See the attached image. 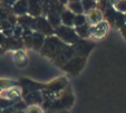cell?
Segmentation results:
<instances>
[{
    "label": "cell",
    "instance_id": "cell-1",
    "mask_svg": "<svg viewBox=\"0 0 126 113\" xmlns=\"http://www.w3.org/2000/svg\"><path fill=\"white\" fill-rule=\"evenodd\" d=\"M55 32L64 43L75 45L78 41V35L75 32V29H73L71 27H66L60 24L57 28H55Z\"/></svg>",
    "mask_w": 126,
    "mask_h": 113
},
{
    "label": "cell",
    "instance_id": "cell-2",
    "mask_svg": "<svg viewBox=\"0 0 126 113\" xmlns=\"http://www.w3.org/2000/svg\"><path fill=\"white\" fill-rule=\"evenodd\" d=\"M108 31H110V23L103 20V21L89 27V37L93 38L94 40H100L106 37Z\"/></svg>",
    "mask_w": 126,
    "mask_h": 113
},
{
    "label": "cell",
    "instance_id": "cell-3",
    "mask_svg": "<svg viewBox=\"0 0 126 113\" xmlns=\"http://www.w3.org/2000/svg\"><path fill=\"white\" fill-rule=\"evenodd\" d=\"M35 28L39 33L44 35H50L55 32V29L51 27V24L48 22V20L43 18V17L35 18Z\"/></svg>",
    "mask_w": 126,
    "mask_h": 113
},
{
    "label": "cell",
    "instance_id": "cell-4",
    "mask_svg": "<svg viewBox=\"0 0 126 113\" xmlns=\"http://www.w3.org/2000/svg\"><path fill=\"white\" fill-rule=\"evenodd\" d=\"M84 64H85V59L81 58V56H77V58H74V59H69L64 66V69L67 72L76 74L83 69Z\"/></svg>",
    "mask_w": 126,
    "mask_h": 113
},
{
    "label": "cell",
    "instance_id": "cell-5",
    "mask_svg": "<svg viewBox=\"0 0 126 113\" xmlns=\"http://www.w3.org/2000/svg\"><path fill=\"white\" fill-rule=\"evenodd\" d=\"M28 13L33 18L40 17V14H43V1L41 0H28Z\"/></svg>",
    "mask_w": 126,
    "mask_h": 113
},
{
    "label": "cell",
    "instance_id": "cell-6",
    "mask_svg": "<svg viewBox=\"0 0 126 113\" xmlns=\"http://www.w3.org/2000/svg\"><path fill=\"white\" fill-rule=\"evenodd\" d=\"M86 20H87V23L89 26H94V24L98 23V22L103 21L104 20V16H103V12L99 9H93L91 11H88L86 14Z\"/></svg>",
    "mask_w": 126,
    "mask_h": 113
},
{
    "label": "cell",
    "instance_id": "cell-7",
    "mask_svg": "<svg viewBox=\"0 0 126 113\" xmlns=\"http://www.w3.org/2000/svg\"><path fill=\"white\" fill-rule=\"evenodd\" d=\"M12 12L17 16H25L28 13V0H17L12 6Z\"/></svg>",
    "mask_w": 126,
    "mask_h": 113
},
{
    "label": "cell",
    "instance_id": "cell-8",
    "mask_svg": "<svg viewBox=\"0 0 126 113\" xmlns=\"http://www.w3.org/2000/svg\"><path fill=\"white\" fill-rule=\"evenodd\" d=\"M74 19H75V14L68 9L63 10L62 13H60V21H62L63 26L73 27L74 26Z\"/></svg>",
    "mask_w": 126,
    "mask_h": 113
},
{
    "label": "cell",
    "instance_id": "cell-9",
    "mask_svg": "<svg viewBox=\"0 0 126 113\" xmlns=\"http://www.w3.org/2000/svg\"><path fill=\"white\" fill-rule=\"evenodd\" d=\"M14 60L16 62L17 66L19 67H25L28 63V59H27V56L22 50H17L14 54Z\"/></svg>",
    "mask_w": 126,
    "mask_h": 113
},
{
    "label": "cell",
    "instance_id": "cell-10",
    "mask_svg": "<svg viewBox=\"0 0 126 113\" xmlns=\"http://www.w3.org/2000/svg\"><path fill=\"white\" fill-rule=\"evenodd\" d=\"M18 22L20 23V27H28V28H35V18L31 16H20L18 19Z\"/></svg>",
    "mask_w": 126,
    "mask_h": 113
},
{
    "label": "cell",
    "instance_id": "cell-11",
    "mask_svg": "<svg viewBox=\"0 0 126 113\" xmlns=\"http://www.w3.org/2000/svg\"><path fill=\"white\" fill-rule=\"evenodd\" d=\"M44 42H45V37L44 34L39 32H35L32 34V45L35 49H40L43 48Z\"/></svg>",
    "mask_w": 126,
    "mask_h": 113
},
{
    "label": "cell",
    "instance_id": "cell-12",
    "mask_svg": "<svg viewBox=\"0 0 126 113\" xmlns=\"http://www.w3.org/2000/svg\"><path fill=\"white\" fill-rule=\"evenodd\" d=\"M89 27L91 26L88 23H85L79 27H75V32H76V34L78 35V37L83 38V39L88 38L89 37Z\"/></svg>",
    "mask_w": 126,
    "mask_h": 113
},
{
    "label": "cell",
    "instance_id": "cell-13",
    "mask_svg": "<svg viewBox=\"0 0 126 113\" xmlns=\"http://www.w3.org/2000/svg\"><path fill=\"white\" fill-rule=\"evenodd\" d=\"M68 10H70L74 14L84 13V9H83V6H81L80 1H73V2H68Z\"/></svg>",
    "mask_w": 126,
    "mask_h": 113
},
{
    "label": "cell",
    "instance_id": "cell-14",
    "mask_svg": "<svg viewBox=\"0 0 126 113\" xmlns=\"http://www.w3.org/2000/svg\"><path fill=\"white\" fill-rule=\"evenodd\" d=\"M80 2H81V6H83L84 11L86 12L91 11V10L95 9L97 7V2L94 1V0H80Z\"/></svg>",
    "mask_w": 126,
    "mask_h": 113
},
{
    "label": "cell",
    "instance_id": "cell-15",
    "mask_svg": "<svg viewBox=\"0 0 126 113\" xmlns=\"http://www.w3.org/2000/svg\"><path fill=\"white\" fill-rule=\"evenodd\" d=\"M87 23V20H86V16L84 13L80 14H75V19H74V26L75 27H79L83 26V24Z\"/></svg>",
    "mask_w": 126,
    "mask_h": 113
},
{
    "label": "cell",
    "instance_id": "cell-16",
    "mask_svg": "<svg viewBox=\"0 0 126 113\" xmlns=\"http://www.w3.org/2000/svg\"><path fill=\"white\" fill-rule=\"evenodd\" d=\"M115 9L121 13H126V0H119L117 5L115 6Z\"/></svg>",
    "mask_w": 126,
    "mask_h": 113
},
{
    "label": "cell",
    "instance_id": "cell-17",
    "mask_svg": "<svg viewBox=\"0 0 126 113\" xmlns=\"http://www.w3.org/2000/svg\"><path fill=\"white\" fill-rule=\"evenodd\" d=\"M26 113H43V110L37 105H31L27 109Z\"/></svg>",
    "mask_w": 126,
    "mask_h": 113
},
{
    "label": "cell",
    "instance_id": "cell-18",
    "mask_svg": "<svg viewBox=\"0 0 126 113\" xmlns=\"http://www.w3.org/2000/svg\"><path fill=\"white\" fill-rule=\"evenodd\" d=\"M7 37H6V34L3 32H0V47L1 45H7Z\"/></svg>",
    "mask_w": 126,
    "mask_h": 113
},
{
    "label": "cell",
    "instance_id": "cell-19",
    "mask_svg": "<svg viewBox=\"0 0 126 113\" xmlns=\"http://www.w3.org/2000/svg\"><path fill=\"white\" fill-rule=\"evenodd\" d=\"M17 0H0V2L2 3V5H6V6H14V3L16 2Z\"/></svg>",
    "mask_w": 126,
    "mask_h": 113
},
{
    "label": "cell",
    "instance_id": "cell-20",
    "mask_svg": "<svg viewBox=\"0 0 126 113\" xmlns=\"http://www.w3.org/2000/svg\"><path fill=\"white\" fill-rule=\"evenodd\" d=\"M119 29H121V32H122V34H123V37L126 39V23L124 24V26H122Z\"/></svg>",
    "mask_w": 126,
    "mask_h": 113
},
{
    "label": "cell",
    "instance_id": "cell-21",
    "mask_svg": "<svg viewBox=\"0 0 126 113\" xmlns=\"http://www.w3.org/2000/svg\"><path fill=\"white\" fill-rule=\"evenodd\" d=\"M57 1L60 3V5H63V6L68 5V2H69V0H57Z\"/></svg>",
    "mask_w": 126,
    "mask_h": 113
},
{
    "label": "cell",
    "instance_id": "cell-22",
    "mask_svg": "<svg viewBox=\"0 0 126 113\" xmlns=\"http://www.w3.org/2000/svg\"><path fill=\"white\" fill-rule=\"evenodd\" d=\"M73 1H80V0H69V2H73Z\"/></svg>",
    "mask_w": 126,
    "mask_h": 113
},
{
    "label": "cell",
    "instance_id": "cell-23",
    "mask_svg": "<svg viewBox=\"0 0 126 113\" xmlns=\"http://www.w3.org/2000/svg\"><path fill=\"white\" fill-rule=\"evenodd\" d=\"M124 20H125V23H126V13H124Z\"/></svg>",
    "mask_w": 126,
    "mask_h": 113
},
{
    "label": "cell",
    "instance_id": "cell-24",
    "mask_svg": "<svg viewBox=\"0 0 126 113\" xmlns=\"http://www.w3.org/2000/svg\"><path fill=\"white\" fill-rule=\"evenodd\" d=\"M2 52H3V50L1 49V47H0V53H2Z\"/></svg>",
    "mask_w": 126,
    "mask_h": 113
},
{
    "label": "cell",
    "instance_id": "cell-25",
    "mask_svg": "<svg viewBox=\"0 0 126 113\" xmlns=\"http://www.w3.org/2000/svg\"><path fill=\"white\" fill-rule=\"evenodd\" d=\"M98 1H99V0H98ZM102 1H110V0H102Z\"/></svg>",
    "mask_w": 126,
    "mask_h": 113
},
{
    "label": "cell",
    "instance_id": "cell-26",
    "mask_svg": "<svg viewBox=\"0 0 126 113\" xmlns=\"http://www.w3.org/2000/svg\"><path fill=\"white\" fill-rule=\"evenodd\" d=\"M15 113H22V112H15Z\"/></svg>",
    "mask_w": 126,
    "mask_h": 113
},
{
    "label": "cell",
    "instance_id": "cell-27",
    "mask_svg": "<svg viewBox=\"0 0 126 113\" xmlns=\"http://www.w3.org/2000/svg\"><path fill=\"white\" fill-rule=\"evenodd\" d=\"M94 1H96V2H97V1H98V0H94Z\"/></svg>",
    "mask_w": 126,
    "mask_h": 113
},
{
    "label": "cell",
    "instance_id": "cell-28",
    "mask_svg": "<svg viewBox=\"0 0 126 113\" xmlns=\"http://www.w3.org/2000/svg\"><path fill=\"white\" fill-rule=\"evenodd\" d=\"M0 30H1V28H0Z\"/></svg>",
    "mask_w": 126,
    "mask_h": 113
}]
</instances>
